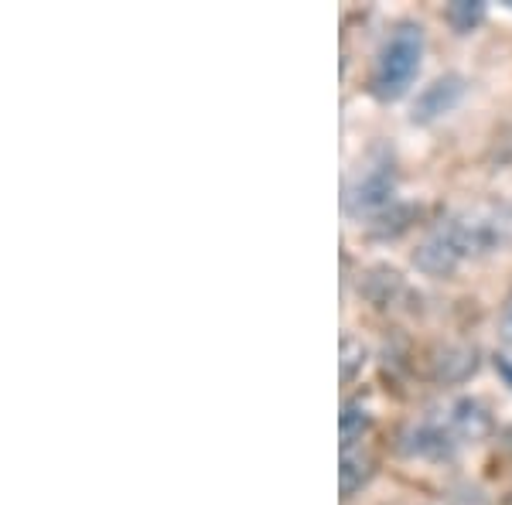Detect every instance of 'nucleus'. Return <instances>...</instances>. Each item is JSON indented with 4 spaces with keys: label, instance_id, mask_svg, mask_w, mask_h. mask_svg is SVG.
I'll list each match as a JSON object with an SVG mask.
<instances>
[{
    "label": "nucleus",
    "instance_id": "12",
    "mask_svg": "<svg viewBox=\"0 0 512 505\" xmlns=\"http://www.w3.org/2000/svg\"><path fill=\"white\" fill-rule=\"evenodd\" d=\"M362 366H366V345H362L359 338L345 335L342 338V379L345 383H352L355 372H359Z\"/></svg>",
    "mask_w": 512,
    "mask_h": 505
},
{
    "label": "nucleus",
    "instance_id": "10",
    "mask_svg": "<svg viewBox=\"0 0 512 505\" xmlns=\"http://www.w3.org/2000/svg\"><path fill=\"white\" fill-rule=\"evenodd\" d=\"M369 430H373V413L355 400L345 403L342 407V451L362 447V441L369 437Z\"/></svg>",
    "mask_w": 512,
    "mask_h": 505
},
{
    "label": "nucleus",
    "instance_id": "15",
    "mask_svg": "<svg viewBox=\"0 0 512 505\" xmlns=\"http://www.w3.org/2000/svg\"><path fill=\"white\" fill-rule=\"evenodd\" d=\"M502 441H506V447H509V451H512V427L506 430V434H502Z\"/></svg>",
    "mask_w": 512,
    "mask_h": 505
},
{
    "label": "nucleus",
    "instance_id": "16",
    "mask_svg": "<svg viewBox=\"0 0 512 505\" xmlns=\"http://www.w3.org/2000/svg\"><path fill=\"white\" fill-rule=\"evenodd\" d=\"M499 505H512V492H509V495H506V499H502Z\"/></svg>",
    "mask_w": 512,
    "mask_h": 505
},
{
    "label": "nucleus",
    "instance_id": "6",
    "mask_svg": "<svg viewBox=\"0 0 512 505\" xmlns=\"http://www.w3.org/2000/svg\"><path fill=\"white\" fill-rule=\"evenodd\" d=\"M359 291L366 294V301L373 304V308H379V311H396V308H403V301L410 297L407 280H403L400 273L390 270V267H373V270H366V277H362Z\"/></svg>",
    "mask_w": 512,
    "mask_h": 505
},
{
    "label": "nucleus",
    "instance_id": "7",
    "mask_svg": "<svg viewBox=\"0 0 512 505\" xmlns=\"http://www.w3.org/2000/svg\"><path fill=\"white\" fill-rule=\"evenodd\" d=\"M448 427L458 434V441H478V437L492 434V413L475 396H461L448 410Z\"/></svg>",
    "mask_w": 512,
    "mask_h": 505
},
{
    "label": "nucleus",
    "instance_id": "9",
    "mask_svg": "<svg viewBox=\"0 0 512 505\" xmlns=\"http://www.w3.org/2000/svg\"><path fill=\"white\" fill-rule=\"evenodd\" d=\"M373 471H376V461L369 458L362 447L342 451V499H352V495L373 478Z\"/></svg>",
    "mask_w": 512,
    "mask_h": 505
},
{
    "label": "nucleus",
    "instance_id": "11",
    "mask_svg": "<svg viewBox=\"0 0 512 505\" xmlns=\"http://www.w3.org/2000/svg\"><path fill=\"white\" fill-rule=\"evenodd\" d=\"M444 21H448L458 35H472L485 21V4H478V0H454V4L444 7Z\"/></svg>",
    "mask_w": 512,
    "mask_h": 505
},
{
    "label": "nucleus",
    "instance_id": "2",
    "mask_svg": "<svg viewBox=\"0 0 512 505\" xmlns=\"http://www.w3.org/2000/svg\"><path fill=\"white\" fill-rule=\"evenodd\" d=\"M424 28L414 21L396 24L386 38V45L379 48V59L373 69V79H369V93H373L379 103H396L410 93L414 79L420 76V65H424Z\"/></svg>",
    "mask_w": 512,
    "mask_h": 505
},
{
    "label": "nucleus",
    "instance_id": "8",
    "mask_svg": "<svg viewBox=\"0 0 512 505\" xmlns=\"http://www.w3.org/2000/svg\"><path fill=\"white\" fill-rule=\"evenodd\" d=\"M434 379L441 383H465L478 369V349L475 345H444L434 355Z\"/></svg>",
    "mask_w": 512,
    "mask_h": 505
},
{
    "label": "nucleus",
    "instance_id": "4",
    "mask_svg": "<svg viewBox=\"0 0 512 505\" xmlns=\"http://www.w3.org/2000/svg\"><path fill=\"white\" fill-rule=\"evenodd\" d=\"M403 451L410 458L420 461H451L458 454V434L448 424H437V420H420V424L403 430Z\"/></svg>",
    "mask_w": 512,
    "mask_h": 505
},
{
    "label": "nucleus",
    "instance_id": "14",
    "mask_svg": "<svg viewBox=\"0 0 512 505\" xmlns=\"http://www.w3.org/2000/svg\"><path fill=\"white\" fill-rule=\"evenodd\" d=\"M495 369L502 372V379H506V386L512 389V362L506 359V355H499V359H495Z\"/></svg>",
    "mask_w": 512,
    "mask_h": 505
},
{
    "label": "nucleus",
    "instance_id": "3",
    "mask_svg": "<svg viewBox=\"0 0 512 505\" xmlns=\"http://www.w3.org/2000/svg\"><path fill=\"white\" fill-rule=\"evenodd\" d=\"M393 188H396V171L393 161L383 157V161L369 164L366 171H359V178L352 181L349 195H345V209L349 212H383L386 205L393 202Z\"/></svg>",
    "mask_w": 512,
    "mask_h": 505
},
{
    "label": "nucleus",
    "instance_id": "5",
    "mask_svg": "<svg viewBox=\"0 0 512 505\" xmlns=\"http://www.w3.org/2000/svg\"><path fill=\"white\" fill-rule=\"evenodd\" d=\"M465 89H468V82H465V76H458V72H448V76L434 79L431 86H424L417 93V103H414V113H410V120L420 123V127L441 120L444 113H451L454 106L461 103Z\"/></svg>",
    "mask_w": 512,
    "mask_h": 505
},
{
    "label": "nucleus",
    "instance_id": "13",
    "mask_svg": "<svg viewBox=\"0 0 512 505\" xmlns=\"http://www.w3.org/2000/svg\"><path fill=\"white\" fill-rule=\"evenodd\" d=\"M499 338L512 349V291L506 294V301L499 308Z\"/></svg>",
    "mask_w": 512,
    "mask_h": 505
},
{
    "label": "nucleus",
    "instance_id": "1",
    "mask_svg": "<svg viewBox=\"0 0 512 505\" xmlns=\"http://www.w3.org/2000/svg\"><path fill=\"white\" fill-rule=\"evenodd\" d=\"M512 239L506 209H465L434 222L414 250V267L434 280L454 277L465 263L502 250Z\"/></svg>",
    "mask_w": 512,
    "mask_h": 505
}]
</instances>
